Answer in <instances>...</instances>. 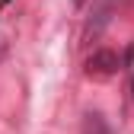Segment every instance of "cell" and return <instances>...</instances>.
I'll return each instance as SVG.
<instances>
[{
	"mask_svg": "<svg viewBox=\"0 0 134 134\" xmlns=\"http://www.w3.org/2000/svg\"><path fill=\"white\" fill-rule=\"evenodd\" d=\"M121 64H125V58L118 51L99 48V51H93L86 58V77H93V80H109V77H115V74L121 70Z\"/></svg>",
	"mask_w": 134,
	"mask_h": 134,
	"instance_id": "obj_1",
	"label": "cell"
},
{
	"mask_svg": "<svg viewBox=\"0 0 134 134\" xmlns=\"http://www.w3.org/2000/svg\"><path fill=\"white\" fill-rule=\"evenodd\" d=\"M80 134H112V131H109V121L99 112H86L83 125H80Z\"/></svg>",
	"mask_w": 134,
	"mask_h": 134,
	"instance_id": "obj_2",
	"label": "cell"
},
{
	"mask_svg": "<svg viewBox=\"0 0 134 134\" xmlns=\"http://www.w3.org/2000/svg\"><path fill=\"white\" fill-rule=\"evenodd\" d=\"M131 96H134V77H131Z\"/></svg>",
	"mask_w": 134,
	"mask_h": 134,
	"instance_id": "obj_3",
	"label": "cell"
},
{
	"mask_svg": "<svg viewBox=\"0 0 134 134\" xmlns=\"http://www.w3.org/2000/svg\"><path fill=\"white\" fill-rule=\"evenodd\" d=\"M3 3H7V0H3Z\"/></svg>",
	"mask_w": 134,
	"mask_h": 134,
	"instance_id": "obj_4",
	"label": "cell"
}]
</instances>
